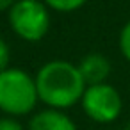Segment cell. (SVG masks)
<instances>
[{
    "mask_svg": "<svg viewBox=\"0 0 130 130\" xmlns=\"http://www.w3.org/2000/svg\"><path fill=\"white\" fill-rule=\"evenodd\" d=\"M77 66H78V71H80L86 86H94V84L107 82L109 77H110V71H112L110 61L107 59V55H103L100 52L86 54Z\"/></svg>",
    "mask_w": 130,
    "mask_h": 130,
    "instance_id": "8992f818",
    "label": "cell"
},
{
    "mask_svg": "<svg viewBox=\"0 0 130 130\" xmlns=\"http://www.w3.org/2000/svg\"><path fill=\"white\" fill-rule=\"evenodd\" d=\"M34 80L39 103L57 110H68L80 103L87 87L78 66L64 59H54L39 66Z\"/></svg>",
    "mask_w": 130,
    "mask_h": 130,
    "instance_id": "6da1fadb",
    "label": "cell"
},
{
    "mask_svg": "<svg viewBox=\"0 0 130 130\" xmlns=\"http://www.w3.org/2000/svg\"><path fill=\"white\" fill-rule=\"evenodd\" d=\"M27 130H77V123L66 110L45 107L30 114Z\"/></svg>",
    "mask_w": 130,
    "mask_h": 130,
    "instance_id": "5b68a950",
    "label": "cell"
},
{
    "mask_svg": "<svg viewBox=\"0 0 130 130\" xmlns=\"http://www.w3.org/2000/svg\"><path fill=\"white\" fill-rule=\"evenodd\" d=\"M0 130H27L18 118L11 116H0Z\"/></svg>",
    "mask_w": 130,
    "mask_h": 130,
    "instance_id": "30bf717a",
    "label": "cell"
},
{
    "mask_svg": "<svg viewBox=\"0 0 130 130\" xmlns=\"http://www.w3.org/2000/svg\"><path fill=\"white\" fill-rule=\"evenodd\" d=\"M7 22L16 38L27 43H39L50 30L52 14L43 0H16L7 11Z\"/></svg>",
    "mask_w": 130,
    "mask_h": 130,
    "instance_id": "3957f363",
    "label": "cell"
},
{
    "mask_svg": "<svg viewBox=\"0 0 130 130\" xmlns=\"http://www.w3.org/2000/svg\"><path fill=\"white\" fill-rule=\"evenodd\" d=\"M84 114L100 125H109L116 121L123 110L121 93L109 82L87 86L80 100Z\"/></svg>",
    "mask_w": 130,
    "mask_h": 130,
    "instance_id": "277c9868",
    "label": "cell"
},
{
    "mask_svg": "<svg viewBox=\"0 0 130 130\" xmlns=\"http://www.w3.org/2000/svg\"><path fill=\"white\" fill-rule=\"evenodd\" d=\"M39 103L36 80L22 68L9 66L0 71V112L2 116L23 118L36 112Z\"/></svg>",
    "mask_w": 130,
    "mask_h": 130,
    "instance_id": "7a4b0ae2",
    "label": "cell"
},
{
    "mask_svg": "<svg viewBox=\"0 0 130 130\" xmlns=\"http://www.w3.org/2000/svg\"><path fill=\"white\" fill-rule=\"evenodd\" d=\"M16 0H0V13H7L13 6H14Z\"/></svg>",
    "mask_w": 130,
    "mask_h": 130,
    "instance_id": "8fae6325",
    "label": "cell"
},
{
    "mask_svg": "<svg viewBox=\"0 0 130 130\" xmlns=\"http://www.w3.org/2000/svg\"><path fill=\"white\" fill-rule=\"evenodd\" d=\"M11 48H9V43L0 36V71L9 68L11 64Z\"/></svg>",
    "mask_w": 130,
    "mask_h": 130,
    "instance_id": "9c48e42d",
    "label": "cell"
},
{
    "mask_svg": "<svg viewBox=\"0 0 130 130\" xmlns=\"http://www.w3.org/2000/svg\"><path fill=\"white\" fill-rule=\"evenodd\" d=\"M125 130H130V123H128V125H126V128H125Z\"/></svg>",
    "mask_w": 130,
    "mask_h": 130,
    "instance_id": "7c38bea8",
    "label": "cell"
},
{
    "mask_svg": "<svg viewBox=\"0 0 130 130\" xmlns=\"http://www.w3.org/2000/svg\"><path fill=\"white\" fill-rule=\"evenodd\" d=\"M45 6L55 13H75L86 6L87 0H43Z\"/></svg>",
    "mask_w": 130,
    "mask_h": 130,
    "instance_id": "52a82bcc",
    "label": "cell"
},
{
    "mask_svg": "<svg viewBox=\"0 0 130 130\" xmlns=\"http://www.w3.org/2000/svg\"><path fill=\"white\" fill-rule=\"evenodd\" d=\"M118 45H119V52H121V55L130 62V20L121 27V30H119V38H118Z\"/></svg>",
    "mask_w": 130,
    "mask_h": 130,
    "instance_id": "ba28073f",
    "label": "cell"
}]
</instances>
